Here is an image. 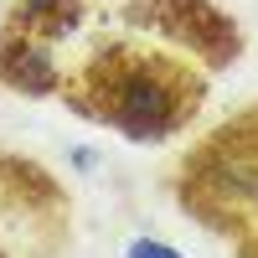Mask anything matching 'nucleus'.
Here are the masks:
<instances>
[{
	"label": "nucleus",
	"instance_id": "nucleus-1",
	"mask_svg": "<svg viewBox=\"0 0 258 258\" xmlns=\"http://www.w3.org/2000/svg\"><path fill=\"white\" fill-rule=\"evenodd\" d=\"M212 73L140 31H103L73 68H62L57 103L129 145H170L202 119Z\"/></svg>",
	"mask_w": 258,
	"mask_h": 258
},
{
	"label": "nucleus",
	"instance_id": "nucleus-2",
	"mask_svg": "<svg viewBox=\"0 0 258 258\" xmlns=\"http://www.w3.org/2000/svg\"><path fill=\"white\" fill-rule=\"evenodd\" d=\"M170 197L217 238H238L258 222V103L217 124L170 165Z\"/></svg>",
	"mask_w": 258,
	"mask_h": 258
},
{
	"label": "nucleus",
	"instance_id": "nucleus-3",
	"mask_svg": "<svg viewBox=\"0 0 258 258\" xmlns=\"http://www.w3.org/2000/svg\"><path fill=\"white\" fill-rule=\"evenodd\" d=\"M88 16L93 0H11L0 16V88L21 98H57V47L88 26Z\"/></svg>",
	"mask_w": 258,
	"mask_h": 258
},
{
	"label": "nucleus",
	"instance_id": "nucleus-4",
	"mask_svg": "<svg viewBox=\"0 0 258 258\" xmlns=\"http://www.w3.org/2000/svg\"><path fill=\"white\" fill-rule=\"evenodd\" d=\"M119 21L124 31L176 47L202 73H222L243 57V26L217 0H119Z\"/></svg>",
	"mask_w": 258,
	"mask_h": 258
},
{
	"label": "nucleus",
	"instance_id": "nucleus-5",
	"mask_svg": "<svg viewBox=\"0 0 258 258\" xmlns=\"http://www.w3.org/2000/svg\"><path fill=\"white\" fill-rule=\"evenodd\" d=\"M16 217L36 222V227H52V232H68L73 227V202L41 165L21 160V155H0V227L16 222ZM0 258H26L11 232H0Z\"/></svg>",
	"mask_w": 258,
	"mask_h": 258
},
{
	"label": "nucleus",
	"instance_id": "nucleus-6",
	"mask_svg": "<svg viewBox=\"0 0 258 258\" xmlns=\"http://www.w3.org/2000/svg\"><path fill=\"white\" fill-rule=\"evenodd\" d=\"M227 243H232V258H258V222L243 227L238 238H227Z\"/></svg>",
	"mask_w": 258,
	"mask_h": 258
},
{
	"label": "nucleus",
	"instance_id": "nucleus-7",
	"mask_svg": "<svg viewBox=\"0 0 258 258\" xmlns=\"http://www.w3.org/2000/svg\"><path fill=\"white\" fill-rule=\"evenodd\" d=\"M129 258H181L176 248H165V243H155V238H140V243H129Z\"/></svg>",
	"mask_w": 258,
	"mask_h": 258
}]
</instances>
